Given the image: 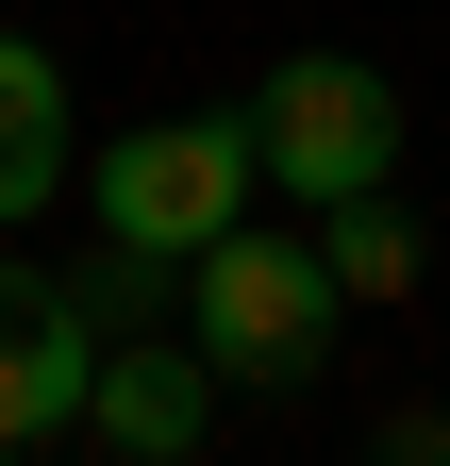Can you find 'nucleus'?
<instances>
[{"instance_id": "obj_4", "label": "nucleus", "mask_w": 450, "mask_h": 466, "mask_svg": "<svg viewBox=\"0 0 450 466\" xmlns=\"http://www.w3.org/2000/svg\"><path fill=\"white\" fill-rule=\"evenodd\" d=\"M100 300L84 283H50L0 250V450H50V433H84V383H100Z\"/></svg>"}, {"instance_id": "obj_5", "label": "nucleus", "mask_w": 450, "mask_h": 466, "mask_svg": "<svg viewBox=\"0 0 450 466\" xmlns=\"http://www.w3.org/2000/svg\"><path fill=\"white\" fill-rule=\"evenodd\" d=\"M84 433L118 450V466H184L217 433V350H100V383H84Z\"/></svg>"}, {"instance_id": "obj_1", "label": "nucleus", "mask_w": 450, "mask_h": 466, "mask_svg": "<svg viewBox=\"0 0 450 466\" xmlns=\"http://www.w3.org/2000/svg\"><path fill=\"white\" fill-rule=\"evenodd\" d=\"M251 150H267V184L284 200H367L384 167H401V84L351 67V50H284V67L251 84Z\"/></svg>"}, {"instance_id": "obj_8", "label": "nucleus", "mask_w": 450, "mask_h": 466, "mask_svg": "<svg viewBox=\"0 0 450 466\" xmlns=\"http://www.w3.org/2000/svg\"><path fill=\"white\" fill-rule=\"evenodd\" d=\"M384 450H401V466H450V417H434V400H384Z\"/></svg>"}, {"instance_id": "obj_2", "label": "nucleus", "mask_w": 450, "mask_h": 466, "mask_svg": "<svg viewBox=\"0 0 450 466\" xmlns=\"http://www.w3.org/2000/svg\"><path fill=\"white\" fill-rule=\"evenodd\" d=\"M251 116H150V134L100 150V233L118 250H167V267H200L217 233L251 217Z\"/></svg>"}, {"instance_id": "obj_3", "label": "nucleus", "mask_w": 450, "mask_h": 466, "mask_svg": "<svg viewBox=\"0 0 450 466\" xmlns=\"http://www.w3.org/2000/svg\"><path fill=\"white\" fill-rule=\"evenodd\" d=\"M184 300H200V350L234 383H301L317 350H333V300H351V283H333V250H284V233H217V250L184 267Z\"/></svg>"}, {"instance_id": "obj_7", "label": "nucleus", "mask_w": 450, "mask_h": 466, "mask_svg": "<svg viewBox=\"0 0 450 466\" xmlns=\"http://www.w3.org/2000/svg\"><path fill=\"white\" fill-rule=\"evenodd\" d=\"M317 250H333V283H351V300H401V283H417V233L384 217V184H367V200H333Z\"/></svg>"}, {"instance_id": "obj_6", "label": "nucleus", "mask_w": 450, "mask_h": 466, "mask_svg": "<svg viewBox=\"0 0 450 466\" xmlns=\"http://www.w3.org/2000/svg\"><path fill=\"white\" fill-rule=\"evenodd\" d=\"M50 184H67V67L0 34V217H50Z\"/></svg>"}]
</instances>
